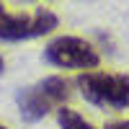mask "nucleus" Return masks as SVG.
<instances>
[{
  "instance_id": "nucleus-1",
  "label": "nucleus",
  "mask_w": 129,
  "mask_h": 129,
  "mask_svg": "<svg viewBox=\"0 0 129 129\" xmlns=\"http://www.w3.org/2000/svg\"><path fill=\"white\" fill-rule=\"evenodd\" d=\"M67 95H70L67 83L57 75H52V78H44L34 85H28V88H21L16 93V103H18L23 121H39L54 106H59Z\"/></svg>"
},
{
  "instance_id": "nucleus-2",
  "label": "nucleus",
  "mask_w": 129,
  "mask_h": 129,
  "mask_svg": "<svg viewBox=\"0 0 129 129\" xmlns=\"http://www.w3.org/2000/svg\"><path fill=\"white\" fill-rule=\"evenodd\" d=\"M75 83H78L83 98L101 109H126L129 106V75L85 72Z\"/></svg>"
},
{
  "instance_id": "nucleus-3",
  "label": "nucleus",
  "mask_w": 129,
  "mask_h": 129,
  "mask_svg": "<svg viewBox=\"0 0 129 129\" xmlns=\"http://www.w3.org/2000/svg\"><path fill=\"white\" fill-rule=\"evenodd\" d=\"M57 28V16L52 10H36V13H8L0 5V39L3 41H23L36 39Z\"/></svg>"
},
{
  "instance_id": "nucleus-4",
  "label": "nucleus",
  "mask_w": 129,
  "mask_h": 129,
  "mask_svg": "<svg viewBox=\"0 0 129 129\" xmlns=\"http://www.w3.org/2000/svg\"><path fill=\"white\" fill-rule=\"evenodd\" d=\"M44 59L54 67H75V70H90L98 67V52H95L88 41H83L78 36H59L54 41H49L44 49Z\"/></svg>"
},
{
  "instance_id": "nucleus-5",
  "label": "nucleus",
  "mask_w": 129,
  "mask_h": 129,
  "mask_svg": "<svg viewBox=\"0 0 129 129\" xmlns=\"http://www.w3.org/2000/svg\"><path fill=\"white\" fill-rule=\"evenodd\" d=\"M57 121H59V126H62V129H93V124H90V121H85L78 111L64 109V106L57 111Z\"/></svg>"
},
{
  "instance_id": "nucleus-6",
  "label": "nucleus",
  "mask_w": 129,
  "mask_h": 129,
  "mask_svg": "<svg viewBox=\"0 0 129 129\" xmlns=\"http://www.w3.org/2000/svg\"><path fill=\"white\" fill-rule=\"evenodd\" d=\"M106 129H129V121H116V124H109Z\"/></svg>"
},
{
  "instance_id": "nucleus-7",
  "label": "nucleus",
  "mask_w": 129,
  "mask_h": 129,
  "mask_svg": "<svg viewBox=\"0 0 129 129\" xmlns=\"http://www.w3.org/2000/svg\"><path fill=\"white\" fill-rule=\"evenodd\" d=\"M5 70V62H3V57H0V72H3Z\"/></svg>"
},
{
  "instance_id": "nucleus-8",
  "label": "nucleus",
  "mask_w": 129,
  "mask_h": 129,
  "mask_svg": "<svg viewBox=\"0 0 129 129\" xmlns=\"http://www.w3.org/2000/svg\"><path fill=\"white\" fill-rule=\"evenodd\" d=\"M0 129H5V126H0Z\"/></svg>"
}]
</instances>
